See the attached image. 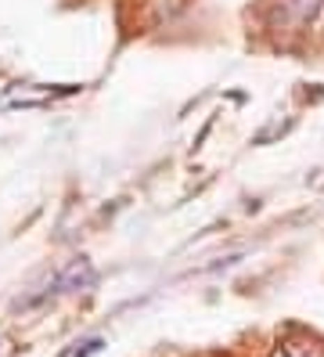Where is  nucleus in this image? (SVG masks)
Wrapping results in <instances>:
<instances>
[{"label":"nucleus","mask_w":324,"mask_h":357,"mask_svg":"<svg viewBox=\"0 0 324 357\" xmlns=\"http://www.w3.org/2000/svg\"><path fill=\"white\" fill-rule=\"evenodd\" d=\"M267 357H324V350L307 340H277Z\"/></svg>","instance_id":"obj_1"}]
</instances>
